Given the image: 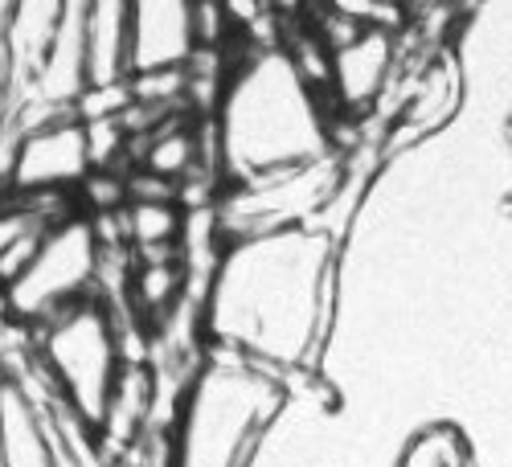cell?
Listing matches in <instances>:
<instances>
[{
	"instance_id": "cell-1",
	"label": "cell",
	"mask_w": 512,
	"mask_h": 467,
	"mask_svg": "<svg viewBox=\"0 0 512 467\" xmlns=\"http://www.w3.org/2000/svg\"><path fill=\"white\" fill-rule=\"evenodd\" d=\"M209 132L226 185H250L332 156V132L316 107V91L283 46H254L246 62L234 66Z\"/></svg>"
},
{
	"instance_id": "cell-2",
	"label": "cell",
	"mask_w": 512,
	"mask_h": 467,
	"mask_svg": "<svg viewBox=\"0 0 512 467\" xmlns=\"http://www.w3.org/2000/svg\"><path fill=\"white\" fill-rule=\"evenodd\" d=\"M287 406V377L238 353L209 349L181 402L173 467H250Z\"/></svg>"
},
{
	"instance_id": "cell-3",
	"label": "cell",
	"mask_w": 512,
	"mask_h": 467,
	"mask_svg": "<svg viewBox=\"0 0 512 467\" xmlns=\"http://www.w3.org/2000/svg\"><path fill=\"white\" fill-rule=\"evenodd\" d=\"M33 345V369L46 386L78 414L87 418L99 431L111 394L123 377V361H119V336H115V312L103 300H87L62 316H54L50 324L29 328Z\"/></svg>"
},
{
	"instance_id": "cell-4",
	"label": "cell",
	"mask_w": 512,
	"mask_h": 467,
	"mask_svg": "<svg viewBox=\"0 0 512 467\" xmlns=\"http://www.w3.org/2000/svg\"><path fill=\"white\" fill-rule=\"evenodd\" d=\"M107 254L95 234L91 218H74L62 230L46 238V246L37 250V259L9 283L5 291V308L9 320L21 328H41L54 316L99 300V283H103Z\"/></svg>"
},
{
	"instance_id": "cell-5",
	"label": "cell",
	"mask_w": 512,
	"mask_h": 467,
	"mask_svg": "<svg viewBox=\"0 0 512 467\" xmlns=\"http://www.w3.org/2000/svg\"><path fill=\"white\" fill-rule=\"evenodd\" d=\"M91 173L87 123L78 115L37 123L21 140L5 144V181L13 193H74Z\"/></svg>"
},
{
	"instance_id": "cell-6",
	"label": "cell",
	"mask_w": 512,
	"mask_h": 467,
	"mask_svg": "<svg viewBox=\"0 0 512 467\" xmlns=\"http://www.w3.org/2000/svg\"><path fill=\"white\" fill-rule=\"evenodd\" d=\"M201 54L193 5H132V78L160 74V70H185Z\"/></svg>"
},
{
	"instance_id": "cell-7",
	"label": "cell",
	"mask_w": 512,
	"mask_h": 467,
	"mask_svg": "<svg viewBox=\"0 0 512 467\" xmlns=\"http://www.w3.org/2000/svg\"><path fill=\"white\" fill-rule=\"evenodd\" d=\"M402 70V50H394V33L365 29L349 46L332 50V95L340 111L373 107V99Z\"/></svg>"
},
{
	"instance_id": "cell-8",
	"label": "cell",
	"mask_w": 512,
	"mask_h": 467,
	"mask_svg": "<svg viewBox=\"0 0 512 467\" xmlns=\"http://www.w3.org/2000/svg\"><path fill=\"white\" fill-rule=\"evenodd\" d=\"M132 82V5H87V91Z\"/></svg>"
}]
</instances>
